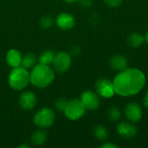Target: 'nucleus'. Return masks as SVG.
<instances>
[{"label":"nucleus","mask_w":148,"mask_h":148,"mask_svg":"<svg viewBox=\"0 0 148 148\" xmlns=\"http://www.w3.org/2000/svg\"><path fill=\"white\" fill-rule=\"evenodd\" d=\"M113 82L115 94L125 97L132 96L143 89L146 84V76L140 69L128 68L119 71Z\"/></svg>","instance_id":"1"},{"label":"nucleus","mask_w":148,"mask_h":148,"mask_svg":"<svg viewBox=\"0 0 148 148\" xmlns=\"http://www.w3.org/2000/svg\"><path fill=\"white\" fill-rule=\"evenodd\" d=\"M55 79V73L49 65L39 63L32 68L29 73V82L36 88H44L49 86Z\"/></svg>","instance_id":"2"},{"label":"nucleus","mask_w":148,"mask_h":148,"mask_svg":"<svg viewBox=\"0 0 148 148\" xmlns=\"http://www.w3.org/2000/svg\"><path fill=\"white\" fill-rule=\"evenodd\" d=\"M8 82L14 90H22L29 83V73L22 66L14 68L9 75Z\"/></svg>","instance_id":"3"},{"label":"nucleus","mask_w":148,"mask_h":148,"mask_svg":"<svg viewBox=\"0 0 148 148\" xmlns=\"http://www.w3.org/2000/svg\"><path fill=\"white\" fill-rule=\"evenodd\" d=\"M86 110L87 109L82 103L81 100L74 99L70 101H68V104L63 112L69 120L77 121L85 114Z\"/></svg>","instance_id":"4"},{"label":"nucleus","mask_w":148,"mask_h":148,"mask_svg":"<svg viewBox=\"0 0 148 148\" xmlns=\"http://www.w3.org/2000/svg\"><path fill=\"white\" fill-rule=\"evenodd\" d=\"M56 115L52 109L44 108L40 109L34 116V123L41 128H47L53 125L55 122Z\"/></svg>","instance_id":"5"},{"label":"nucleus","mask_w":148,"mask_h":148,"mask_svg":"<svg viewBox=\"0 0 148 148\" xmlns=\"http://www.w3.org/2000/svg\"><path fill=\"white\" fill-rule=\"evenodd\" d=\"M71 56L66 52H58L55 55L52 62L53 67L58 73H65L71 66Z\"/></svg>","instance_id":"6"},{"label":"nucleus","mask_w":148,"mask_h":148,"mask_svg":"<svg viewBox=\"0 0 148 148\" xmlns=\"http://www.w3.org/2000/svg\"><path fill=\"white\" fill-rule=\"evenodd\" d=\"M95 88L98 95L104 98H111L115 94L114 82L107 78L98 79L95 82Z\"/></svg>","instance_id":"7"},{"label":"nucleus","mask_w":148,"mask_h":148,"mask_svg":"<svg viewBox=\"0 0 148 148\" xmlns=\"http://www.w3.org/2000/svg\"><path fill=\"white\" fill-rule=\"evenodd\" d=\"M81 101L88 110H95L100 107L99 96L91 90H86L81 95Z\"/></svg>","instance_id":"8"},{"label":"nucleus","mask_w":148,"mask_h":148,"mask_svg":"<svg viewBox=\"0 0 148 148\" xmlns=\"http://www.w3.org/2000/svg\"><path fill=\"white\" fill-rule=\"evenodd\" d=\"M125 114L128 121L132 122H138L142 117V108L138 103H128L125 108Z\"/></svg>","instance_id":"9"},{"label":"nucleus","mask_w":148,"mask_h":148,"mask_svg":"<svg viewBox=\"0 0 148 148\" xmlns=\"http://www.w3.org/2000/svg\"><path fill=\"white\" fill-rule=\"evenodd\" d=\"M36 104V97L31 91H25L19 97V105L24 110H31Z\"/></svg>","instance_id":"10"},{"label":"nucleus","mask_w":148,"mask_h":148,"mask_svg":"<svg viewBox=\"0 0 148 148\" xmlns=\"http://www.w3.org/2000/svg\"><path fill=\"white\" fill-rule=\"evenodd\" d=\"M56 24L61 29H70L75 26V17L69 13H61L56 17Z\"/></svg>","instance_id":"11"},{"label":"nucleus","mask_w":148,"mask_h":148,"mask_svg":"<svg viewBox=\"0 0 148 148\" xmlns=\"http://www.w3.org/2000/svg\"><path fill=\"white\" fill-rule=\"evenodd\" d=\"M117 132L121 137L126 138V139H130L136 135L137 129L135 126H134L133 124L128 123L127 121H123L118 125Z\"/></svg>","instance_id":"12"},{"label":"nucleus","mask_w":148,"mask_h":148,"mask_svg":"<svg viewBox=\"0 0 148 148\" xmlns=\"http://www.w3.org/2000/svg\"><path fill=\"white\" fill-rule=\"evenodd\" d=\"M22 59H23L22 54L17 49H11L6 54V62L8 65L12 69L21 66Z\"/></svg>","instance_id":"13"},{"label":"nucleus","mask_w":148,"mask_h":148,"mask_svg":"<svg viewBox=\"0 0 148 148\" xmlns=\"http://www.w3.org/2000/svg\"><path fill=\"white\" fill-rule=\"evenodd\" d=\"M127 59L122 55H115L110 59V67L115 71H121L127 69Z\"/></svg>","instance_id":"14"},{"label":"nucleus","mask_w":148,"mask_h":148,"mask_svg":"<svg viewBox=\"0 0 148 148\" xmlns=\"http://www.w3.org/2000/svg\"><path fill=\"white\" fill-rule=\"evenodd\" d=\"M48 139V135H47V133L44 131V130H37L36 132H34L31 135V138H30V140L31 142L36 145V146H41V145H43L46 140Z\"/></svg>","instance_id":"15"},{"label":"nucleus","mask_w":148,"mask_h":148,"mask_svg":"<svg viewBox=\"0 0 148 148\" xmlns=\"http://www.w3.org/2000/svg\"><path fill=\"white\" fill-rule=\"evenodd\" d=\"M127 40H128V43L130 46H132L134 48H138L143 44V42L145 41V37L140 33L134 32L129 35Z\"/></svg>","instance_id":"16"},{"label":"nucleus","mask_w":148,"mask_h":148,"mask_svg":"<svg viewBox=\"0 0 148 148\" xmlns=\"http://www.w3.org/2000/svg\"><path fill=\"white\" fill-rule=\"evenodd\" d=\"M36 55L29 53V54H26L24 56H23L21 66L25 68L26 69H32L33 67L36 66Z\"/></svg>","instance_id":"17"},{"label":"nucleus","mask_w":148,"mask_h":148,"mask_svg":"<svg viewBox=\"0 0 148 148\" xmlns=\"http://www.w3.org/2000/svg\"><path fill=\"white\" fill-rule=\"evenodd\" d=\"M54 56L55 54L53 51L51 50H46L44 51L38 58V62L41 64H44V65H49L50 63H52L53 60H54Z\"/></svg>","instance_id":"18"},{"label":"nucleus","mask_w":148,"mask_h":148,"mask_svg":"<svg viewBox=\"0 0 148 148\" xmlns=\"http://www.w3.org/2000/svg\"><path fill=\"white\" fill-rule=\"evenodd\" d=\"M94 134L96 139L100 140H105L108 136V132L104 126L98 125L94 128Z\"/></svg>","instance_id":"19"},{"label":"nucleus","mask_w":148,"mask_h":148,"mask_svg":"<svg viewBox=\"0 0 148 148\" xmlns=\"http://www.w3.org/2000/svg\"><path fill=\"white\" fill-rule=\"evenodd\" d=\"M108 117L112 121H116L121 117V112L117 107H112L108 110Z\"/></svg>","instance_id":"20"},{"label":"nucleus","mask_w":148,"mask_h":148,"mask_svg":"<svg viewBox=\"0 0 148 148\" xmlns=\"http://www.w3.org/2000/svg\"><path fill=\"white\" fill-rule=\"evenodd\" d=\"M67 104L68 101L65 98H59L55 101V107L58 111H64Z\"/></svg>","instance_id":"21"},{"label":"nucleus","mask_w":148,"mask_h":148,"mask_svg":"<svg viewBox=\"0 0 148 148\" xmlns=\"http://www.w3.org/2000/svg\"><path fill=\"white\" fill-rule=\"evenodd\" d=\"M40 24L42 28L44 29H48V28H50L52 25H53V19L49 16H43L41 21H40Z\"/></svg>","instance_id":"22"},{"label":"nucleus","mask_w":148,"mask_h":148,"mask_svg":"<svg viewBox=\"0 0 148 148\" xmlns=\"http://www.w3.org/2000/svg\"><path fill=\"white\" fill-rule=\"evenodd\" d=\"M123 0H104V3L106 5L111 8H116L120 6L122 3Z\"/></svg>","instance_id":"23"},{"label":"nucleus","mask_w":148,"mask_h":148,"mask_svg":"<svg viewBox=\"0 0 148 148\" xmlns=\"http://www.w3.org/2000/svg\"><path fill=\"white\" fill-rule=\"evenodd\" d=\"M80 4L83 7H90L92 5V0H79Z\"/></svg>","instance_id":"24"},{"label":"nucleus","mask_w":148,"mask_h":148,"mask_svg":"<svg viewBox=\"0 0 148 148\" xmlns=\"http://www.w3.org/2000/svg\"><path fill=\"white\" fill-rule=\"evenodd\" d=\"M101 148H117L118 146L115 145V144H113V143H104L103 145L101 146Z\"/></svg>","instance_id":"25"},{"label":"nucleus","mask_w":148,"mask_h":148,"mask_svg":"<svg viewBox=\"0 0 148 148\" xmlns=\"http://www.w3.org/2000/svg\"><path fill=\"white\" fill-rule=\"evenodd\" d=\"M81 53V49L79 47H74L72 49H71V54L74 55V56H77Z\"/></svg>","instance_id":"26"},{"label":"nucleus","mask_w":148,"mask_h":148,"mask_svg":"<svg viewBox=\"0 0 148 148\" xmlns=\"http://www.w3.org/2000/svg\"><path fill=\"white\" fill-rule=\"evenodd\" d=\"M144 106L148 108V92L146 94V95L144 97Z\"/></svg>","instance_id":"27"},{"label":"nucleus","mask_w":148,"mask_h":148,"mask_svg":"<svg viewBox=\"0 0 148 148\" xmlns=\"http://www.w3.org/2000/svg\"><path fill=\"white\" fill-rule=\"evenodd\" d=\"M29 148V145H20V146H18V148Z\"/></svg>","instance_id":"28"},{"label":"nucleus","mask_w":148,"mask_h":148,"mask_svg":"<svg viewBox=\"0 0 148 148\" xmlns=\"http://www.w3.org/2000/svg\"><path fill=\"white\" fill-rule=\"evenodd\" d=\"M144 37H145V41H146V42L148 43V30L147 31V33H146V35H145V36H144Z\"/></svg>","instance_id":"29"},{"label":"nucleus","mask_w":148,"mask_h":148,"mask_svg":"<svg viewBox=\"0 0 148 148\" xmlns=\"http://www.w3.org/2000/svg\"><path fill=\"white\" fill-rule=\"evenodd\" d=\"M64 1H66L67 3H75V2H76L77 0H64Z\"/></svg>","instance_id":"30"}]
</instances>
